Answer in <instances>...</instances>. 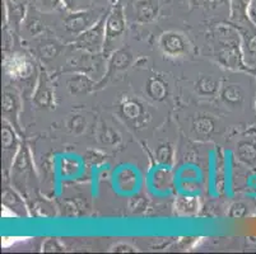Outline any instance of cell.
<instances>
[{
    "label": "cell",
    "instance_id": "6da1fadb",
    "mask_svg": "<svg viewBox=\"0 0 256 254\" xmlns=\"http://www.w3.org/2000/svg\"><path fill=\"white\" fill-rule=\"evenodd\" d=\"M125 29V17H124V8L121 6V4L114 8L111 14L108 15L106 20V27H104V42L111 43L115 41L118 36L122 34Z\"/></svg>",
    "mask_w": 256,
    "mask_h": 254
},
{
    "label": "cell",
    "instance_id": "7a4b0ae2",
    "mask_svg": "<svg viewBox=\"0 0 256 254\" xmlns=\"http://www.w3.org/2000/svg\"><path fill=\"white\" fill-rule=\"evenodd\" d=\"M98 18V11L96 10H79L74 11L65 20V24L70 32H86L92 27V24Z\"/></svg>",
    "mask_w": 256,
    "mask_h": 254
},
{
    "label": "cell",
    "instance_id": "3957f363",
    "mask_svg": "<svg viewBox=\"0 0 256 254\" xmlns=\"http://www.w3.org/2000/svg\"><path fill=\"white\" fill-rule=\"evenodd\" d=\"M104 27H106V22L101 19L94 27H90V29L83 32L79 38V45L90 51H97L101 48V45L104 42V33H106Z\"/></svg>",
    "mask_w": 256,
    "mask_h": 254
},
{
    "label": "cell",
    "instance_id": "277c9868",
    "mask_svg": "<svg viewBox=\"0 0 256 254\" xmlns=\"http://www.w3.org/2000/svg\"><path fill=\"white\" fill-rule=\"evenodd\" d=\"M218 59L223 65H226L227 67H231V69L244 67L242 66L241 52L237 47L236 41L231 37L227 39V43L224 42L222 47L218 50Z\"/></svg>",
    "mask_w": 256,
    "mask_h": 254
},
{
    "label": "cell",
    "instance_id": "5b68a950",
    "mask_svg": "<svg viewBox=\"0 0 256 254\" xmlns=\"http://www.w3.org/2000/svg\"><path fill=\"white\" fill-rule=\"evenodd\" d=\"M160 47L171 56H178L186 51V42L181 34L176 32H167L160 38Z\"/></svg>",
    "mask_w": 256,
    "mask_h": 254
},
{
    "label": "cell",
    "instance_id": "8992f818",
    "mask_svg": "<svg viewBox=\"0 0 256 254\" xmlns=\"http://www.w3.org/2000/svg\"><path fill=\"white\" fill-rule=\"evenodd\" d=\"M136 18L139 22H150L154 19L158 14V1L157 0H136Z\"/></svg>",
    "mask_w": 256,
    "mask_h": 254
},
{
    "label": "cell",
    "instance_id": "52a82bcc",
    "mask_svg": "<svg viewBox=\"0 0 256 254\" xmlns=\"http://www.w3.org/2000/svg\"><path fill=\"white\" fill-rule=\"evenodd\" d=\"M121 113L129 122L136 123V125H138L139 121H142V122L146 121L144 120L146 111H144L143 104L136 99H126L124 103L121 104Z\"/></svg>",
    "mask_w": 256,
    "mask_h": 254
},
{
    "label": "cell",
    "instance_id": "ba28073f",
    "mask_svg": "<svg viewBox=\"0 0 256 254\" xmlns=\"http://www.w3.org/2000/svg\"><path fill=\"white\" fill-rule=\"evenodd\" d=\"M220 97H222L223 102L230 104V106H240L245 99V94L236 84L224 85L222 88V92H220Z\"/></svg>",
    "mask_w": 256,
    "mask_h": 254
},
{
    "label": "cell",
    "instance_id": "9c48e42d",
    "mask_svg": "<svg viewBox=\"0 0 256 254\" xmlns=\"http://www.w3.org/2000/svg\"><path fill=\"white\" fill-rule=\"evenodd\" d=\"M146 93L156 101H162L167 95V85L162 79L150 78L146 83Z\"/></svg>",
    "mask_w": 256,
    "mask_h": 254
},
{
    "label": "cell",
    "instance_id": "30bf717a",
    "mask_svg": "<svg viewBox=\"0 0 256 254\" xmlns=\"http://www.w3.org/2000/svg\"><path fill=\"white\" fill-rule=\"evenodd\" d=\"M237 155L240 160L246 164H254L256 162V144L250 143V141L241 143L237 149Z\"/></svg>",
    "mask_w": 256,
    "mask_h": 254
},
{
    "label": "cell",
    "instance_id": "8fae6325",
    "mask_svg": "<svg viewBox=\"0 0 256 254\" xmlns=\"http://www.w3.org/2000/svg\"><path fill=\"white\" fill-rule=\"evenodd\" d=\"M218 89V81L210 76H203L196 83V90L203 95H213Z\"/></svg>",
    "mask_w": 256,
    "mask_h": 254
},
{
    "label": "cell",
    "instance_id": "7c38bea8",
    "mask_svg": "<svg viewBox=\"0 0 256 254\" xmlns=\"http://www.w3.org/2000/svg\"><path fill=\"white\" fill-rule=\"evenodd\" d=\"M28 66L30 65L26 62L24 59H18V57H14V59H12L10 61L6 64V69L10 70V74H16V75H24L28 71Z\"/></svg>",
    "mask_w": 256,
    "mask_h": 254
},
{
    "label": "cell",
    "instance_id": "4fadbf2b",
    "mask_svg": "<svg viewBox=\"0 0 256 254\" xmlns=\"http://www.w3.org/2000/svg\"><path fill=\"white\" fill-rule=\"evenodd\" d=\"M195 131L202 136H208L214 130V122L209 117H200L194 122Z\"/></svg>",
    "mask_w": 256,
    "mask_h": 254
},
{
    "label": "cell",
    "instance_id": "5bb4252c",
    "mask_svg": "<svg viewBox=\"0 0 256 254\" xmlns=\"http://www.w3.org/2000/svg\"><path fill=\"white\" fill-rule=\"evenodd\" d=\"M172 185V176L168 171H158L154 176V186L160 190H168Z\"/></svg>",
    "mask_w": 256,
    "mask_h": 254
},
{
    "label": "cell",
    "instance_id": "9a60e30c",
    "mask_svg": "<svg viewBox=\"0 0 256 254\" xmlns=\"http://www.w3.org/2000/svg\"><path fill=\"white\" fill-rule=\"evenodd\" d=\"M245 52L251 59H256V31L245 36Z\"/></svg>",
    "mask_w": 256,
    "mask_h": 254
},
{
    "label": "cell",
    "instance_id": "2e32d148",
    "mask_svg": "<svg viewBox=\"0 0 256 254\" xmlns=\"http://www.w3.org/2000/svg\"><path fill=\"white\" fill-rule=\"evenodd\" d=\"M251 0H232V10L234 17H245Z\"/></svg>",
    "mask_w": 256,
    "mask_h": 254
},
{
    "label": "cell",
    "instance_id": "e0dca14e",
    "mask_svg": "<svg viewBox=\"0 0 256 254\" xmlns=\"http://www.w3.org/2000/svg\"><path fill=\"white\" fill-rule=\"evenodd\" d=\"M65 9L72 11L84 10L88 6V0H62Z\"/></svg>",
    "mask_w": 256,
    "mask_h": 254
},
{
    "label": "cell",
    "instance_id": "ac0fdd59",
    "mask_svg": "<svg viewBox=\"0 0 256 254\" xmlns=\"http://www.w3.org/2000/svg\"><path fill=\"white\" fill-rule=\"evenodd\" d=\"M172 155H174V150L170 145H162L158 148L157 150V158L160 163L164 164H170L172 160Z\"/></svg>",
    "mask_w": 256,
    "mask_h": 254
},
{
    "label": "cell",
    "instance_id": "d6986e66",
    "mask_svg": "<svg viewBox=\"0 0 256 254\" xmlns=\"http://www.w3.org/2000/svg\"><path fill=\"white\" fill-rule=\"evenodd\" d=\"M130 57L128 53H125L124 51H121V52H118L115 56H114V65L118 67H126V65L129 64Z\"/></svg>",
    "mask_w": 256,
    "mask_h": 254
},
{
    "label": "cell",
    "instance_id": "ffe728a7",
    "mask_svg": "<svg viewBox=\"0 0 256 254\" xmlns=\"http://www.w3.org/2000/svg\"><path fill=\"white\" fill-rule=\"evenodd\" d=\"M14 141V136L12 134V131L9 129H4L3 131V145L6 146V149H9Z\"/></svg>",
    "mask_w": 256,
    "mask_h": 254
},
{
    "label": "cell",
    "instance_id": "44dd1931",
    "mask_svg": "<svg viewBox=\"0 0 256 254\" xmlns=\"http://www.w3.org/2000/svg\"><path fill=\"white\" fill-rule=\"evenodd\" d=\"M72 126L74 127V131H76L78 129L83 130V127H84V121L79 117V116H76V117L73 118V121H72Z\"/></svg>",
    "mask_w": 256,
    "mask_h": 254
},
{
    "label": "cell",
    "instance_id": "7402d4cb",
    "mask_svg": "<svg viewBox=\"0 0 256 254\" xmlns=\"http://www.w3.org/2000/svg\"><path fill=\"white\" fill-rule=\"evenodd\" d=\"M203 1H206V3H218L220 0H203Z\"/></svg>",
    "mask_w": 256,
    "mask_h": 254
}]
</instances>
